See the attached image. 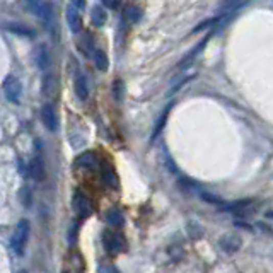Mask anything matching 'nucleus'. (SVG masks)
I'll list each match as a JSON object with an SVG mask.
<instances>
[{
    "instance_id": "nucleus-7",
    "label": "nucleus",
    "mask_w": 273,
    "mask_h": 273,
    "mask_svg": "<svg viewBox=\"0 0 273 273\" xmlns=\"http://www.w3.org/2000/svg\"><path fill=\"white\" fill-rule=\"evenodd\" d=\"M210 36H212V34H207V36H205L203 39H201V41H200L198 44H196V47H195L193 50H191V52L186 53V55H185V58L178 63V69L183 70V69H186V67H190V65L196 60V57H198V55L205 50V44L209 43Z\"/></svg>"
},
{
    "instance_id": "nucleus-17",
    "label": "nucleus",
    "mask_w": 273,
    "mask_h": 273,
    "mask_svg": "<svg viewBox=\"0 0 273 273\" xmlns=\"http://www.w3.org/2000/svg\"><path fill=\"white\" fill-rule=\"evenodd\" d=\"M247 2H249V0H224V2L220 4V12L231 14V12L237 11V9L244 7Z\"/></svg>"
},
{
    "instance_id": "nucleus-10",
    "label": "nucleus",
    "mask_w": 273,
    "mask_h": 273,
    "mask_svg": "<svg viewBox=\"0 0 273 273\" xmlns=\"http://www.w3.org/2000/svg\"><path fill=\"white\" fill-rule=\"evenodd\" d=\"M41 121L43 125L47 126L50 131H55L58 128V120H57V113H55V108L52 104H44L41 108Z\"/></svg>"
},
{
    "instance_id": "nucleus-21",
    "label": "nucleus",
    "mask_w": 273,
    "mask_h": 273,
    "mask_svg": "<svg viewBox=\"0 0 273 273\" xmlns=\"http://www.w3.org/2000/svg\"><path fill=\"white\" fill-rule=\"evenodd\" d=\"M55 89H57V79H55L53 75H47L43 80V93L47 96H53Z\"/></svg>"
},
{
    "instance_id": "nucleus-1",
    "label": "nucleus",
    "mask_w": 273,
    "mask_h": 273,
    "mask_svg": "<svg viewBox=\"0 0 273 273\" xmlns=\"http://www.w3.org/2000/svg\"><path fill=\"white\" fill-rule=\"evenodd\" d=\"M28 239H29V222L26 219H21L17 222V227H16V231H14L12 239H11V246L17 256L24 255Z\"/></svg>"
},
{
    "instance_id": "nucleus-15",
    "label": "nucleus",
    "mask_w": 273,
    "mask_h": 273,
    "mask_svg": "<svg viewBox=\"0 0 273 273\" xmlns=\"http://www.w3.org/2000/svg\"><path fill=\"white\" fill-rule=\"evenodd\" d=\"M93 60H94L96 69H98L99 72H106V70H108L109 60H108V55H106L103 50H94V52H93Z\"/></svg>"
},
{
    "instance_id": "nucleus-19",
    "label": "nucleus",
    "mask_w": 273,
    "mask_h": 273,
    "mask_svg": "<svg viewBox=\"0 0 273 273\" xmlns=\"http://www.w3.org/2000/svg\"><path fill=\"white\" fill-rule=\"evenodd\" d=\"M106 222L111 225V227H121L123 225V214L118 210V209H111L108 210V214H106Z\"/></svg>"
},
{
    "instance_id": "nucleus-2",
    "label": "nucleus",
    "mask_w": 273,
    "mask_h": 273,
    "mask_svg": "<svg viewBox=\"0 0 273 273\" xmlns=\"http://www.w3.org/2000/svg\"><path fill=\"white\" fill-rule=\"evenodd\" d=\"M103 246H104L106 253H109V255H118V253L125 249V239H123V236L118 234V232L104 231Z\"/></svg>"
},
{
    "instance_id": "nucleus-11",
    "label": "nucleus",
    "mask_w": 273,
    "mask_h": 273,
    "mask_svg": "<svg viewBox=\"0 0 273 273\" xmlns=\"http://www.w3.org/2000/svg\"><path fill=\"white\" fill-rule=\"evenodd\" d=\"M29 176H31L34 181H43L44 176H47L44 174V163L39 155H34L31 159V163H29Z\"/></svg>"
},
{
    "instance_id": "nucleus-8",
    "label": "nucleus",
    "mask_w": 273,
    "mask_h": 273,
    "mask_svg": "<svg viewBox=\"0 0 273 273\" xmlns=\"http://www.w3.org/2000/svg\"><path fill=\"white\" fill-rule=\"evenodd\" d=\"M219 246L227 253V255H232V253L241 249L242 241H241V237L237 234H224L219 239Z\"/></svg>"
},
{
    "instance_id": "nucleus-5",
    "label": "nucleus",
    "mask_w": 273,
    "mask_h": 273,
    "mask_svg": "<svg viewBox=\"0 0 273 273\" xmlns=\"http://www.w3.org/2000/svg\"><path fill=\"white\" fill-rule=\"evenodd\" d=\"M72 207L80 217H87V215L93 214V205H90V200L82 193V191H75L74 193Z\"/></svg>"
},
{
    "instance_id": "nucleus-25",
    "label": "nucleus",
    "mask_w": 273,
    "mask_h": 273,
    "mask_svg": "<svg viewBox=\"0 0 273 273\" xmlns=\"http://www.w3.org/2000/svg\"><path fill=\"white\" fill-rule=\"evenodd\" d=\"M103 4L108 9H118L120 4H121V0H103Z\"/></svg>"
},
{
    "instance_id": "nucleus-28",
    "label": "nucleus",
    "mask_w": 273,
    "mask_h": 273,
    "mask_svg": "<svg viewBox=\"0 0 273 273\" xmlns=\"http://www.w3.org/2000/svg\"><path fill=\"white\" fill-rule=\"evenodd\" d=\"M17 273H28V271H26V270H19Z\"/></svg>"
},
{
    "instance_id": "nucleus-3",
    "label": "nucleus",
    "mask_w": 273,
    "mask_h": 273,
    "mask_svg": "<svg viewBox=\"0 0 273 273\" xmlns=\"http://www.w3.org/2000/svg\"><path fill=\"white\" fill-rule=\"evenodd\" d=\"M28 9L34 16L41 17L44 22H50L53 19V6L48 0H28Z\"/></svg>"
},
{
    "instance_id": "nucleus-14",
    "label": "nucleus",
    "mask_w": 273,
    "mask_h": 273,
    "mask_svg": "<svg viewBox=\"0 0 273 273\" xmlns=\"http://www.w3.org/2000/svg\"><path fill=\"white\" fill-rule=\"evenodd\" d=\"M101 176H103V181L106 183V186L115 190L118 188V176H116L115 169L108 163H103V166H101Z\"/></svg>"
},
{
    "instance_id": "nucleus-16",
    "label": "nucleus",
    "mask_w": 273,
    "mask_h": 273,
    "mask_svg": "<svg viewBox=\"0 0 273 273\" xmlns=\"http://www.w3.org/2000/svg\"><path fill=\"white\" fill-rule=\"evenodd\" d=\"M106 19H108V14H106V11L103 7H99V6L93 7V11H90V21H93V24L96 28L104 26Z\"/></svg>"
},
{
    "instance_id": "nucleus-26",
    "label": "nucleus",
    "mask_w": 273,
    "mask_h": 273,
    "mask_svg": "<svg viewBox=\"0 0 273 273\" xmlns=\"http://www.w3.org/2000/svg\"><path fill=\"white\" fill-rule=\"evenodd\" d=\"M70 4H72L75 9L82 11V9H85V4H87V0H70Z\"/></svg>"
},
{
    "instance_id": "nucleus-12",
    "label": "nucleus",
    "mask_w": 273,
    "mask_h": 273,
    "mask_svg": "<svg viewBox=\"0 0 273 273\" xmlns=\"http://www.w3.org/2000/svg\"><path fill=\"white\" fill-rule=\"evenodd\" d=\"M4 28H6L9 33L19 34V36H26V38H34V36H36L34 29H31L29 26H26V24H21V22H6V24H4Z\"/></svg>"
},
{
    "instance_id": "nucleus-6",
    "label": "nucleus",
    "mask_w": 273,
    "mask_h": 273,
    "mask_svg": "<svg viewBox=\"0 0 273 273\" xmlns=\"http://www.w3.org/2000/svg\"><path fill=\"white\" fill-rule=\"evenodd\" d=\"M33 58H34V63L38 65V69L41 70H48L50 65H52V55H50V50L47 44H38L33 52Z\"/></svg>"
},
{
    "instance_id": "nucleus-13",
    "label": "nucleus",
    "mask_w": 273,
    "mask_h": 273,
    "mask_svg": "<svg viewBox=\"0 0 273 273\" xmlns=\"http://www.w3.org/2000/svg\"><path fill=\"white\" fill-rule=\"evenodd\" d=\"M74 89H75V94H77V98L80 101H85L89 98V85H87V79L84 77L82 74H77L75 75V80H74Z\"/></svg>"
},
{
    "instance_id": "nucleus-18",
    "label": "nucleus",
    "mask_w": 273,
    "mask_h": 273,
    "mask_svg": "<svg viewBox=\"0 0 273 273\" xmlns=\"http://www.w3.org/2000/svg\"><path fill=\"white\" fill-rule=\"evenodd\" d=\"M77 166H82V168L87 169H94L98 166V157H96L94 152H85L77 157Z\"/></svg>"
},
{
    "instance_id": "nucleus-23",
    "label": "nucleus",
    "mask_w": 273,
    "mask_h": 273,
    "mask_svg": "<svg viewBox=\"0 0 273 273\" xmlns=\"http://www.w3.org/2000/svg\"><path fill=\"white\" fill-rule=\"evenodd\" d=\"M113 96H115L116 101L123 99V82H121V80H115V84H113Z\"/></svg>"
},
{
    "instance_id": "nucleus-4",
    "label": "nucleus",
    "mask_w": 273,
    "mask_h": 273,
    "mask_svg": "<svg viewBox=\"0 0 273 273\" xmlns=\"http://www.w3.org/2000/svg\"><path fill=\"white\" fill-rule=\"evenodd\" d=\"M4 93H6V98L11 101V103H19V98H21L22 93V85L21 80L14 75H9V77L4 80Z\"/></svg>"
},
{
    "instance_id": "nucleus-24",
    "label": "nucleus",
    "mask_w": 273,
    "mask_h": 273,
    "mask_svg": "<svg viewBox=\"0 0 273 273\" xmlns=\"http://www.w3.org/2000/svg\"><path fill=\"white\" fill-rule=\"evenodd\" d=\"M200 196L203 198L205 201H209V203H215V205H222V198H217L214 195H209V193H203V191H200Z\"/></svg>"
},
{
    "instance_id": "nucleus-9",
    "label": "nucleus",
    "mask_w": 273,
    "mask_h": 273,
    "mask_svg": "<svg viewBox=\"0 0 273 273\" xmlns=\"http://www.w3.org/2000/svg\"><path fill=\"white\" fill-rule=\"evenodd\" d=\"M65 14H67V24H69L70 31H72L74 34H79L80 31H82V17H80L79 9H75L72 4H70Z\"/></svg>"
},
{
    "instance_id": "nucleus-27",
    "label": "nucleus",
    "mask_w": 273,
    "mask_h": 273,
    "mask_svg": "<svg viewBox=\"0 0 273 273\" xmlns=\"http://www.w3.org/2000/svg\"><path fill=\"white\" fill-rule=\"evenodd\" d=\"M99 273H121L116 266H103Z\"/></svg>"
},
{
    "instance_id": "nucleus-20",
    "label": "nucleus",
    "mask_w": 273,
    "mask_h": 273,
    "mask_svg": "<svg viewBox=\"0 0 273 273\" xmlns=\"http://www.w3.org/2000/svg\"><path fill=\"white\" fill-rule=\"evenodd\" d=\"M123 16H125V19L128 22L135 24V22H139L140 19H142V11H140L136 6H126L125 11H123Z\"/></svg>"
},
{
    "instance_id": "nucleus-22",
    "label": "nucleus",
    "mask_w": 273,
    "mask_h": 273,
    "mask_svg": "<svg viewBox=\"0 0 273 273\" xmlns=\"http://www.w3.org/2000/svg\"><path fill=\"white\" fill-rule=\"evenodd\" d=\"M169 111H171V106H168L164 111H163V115H161V118H159V121H157V125H155V130L152 131V140L154 139H157L159 136V133L163 131V128H164V125H166V120H168V116H169Z\"/></svg>"
}]
</instances>
